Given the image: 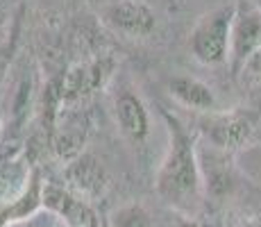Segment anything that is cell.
Wrapping results in <instances>:
<instances>
[{"mask_svg":"<svg viewBox=\"0 0 261 227\" xmlns=\"http://www.w3.org/2000/svg\"><path fill=\"white\" fill-rule=\"evenodd\" d=\"M43 207L68 227H95L91 205L57 182H43Z\"/></svg>","mask_w":261,"mask_h":227,"instance_id":"ba28073f","label":"cell"},{"mask_svg":"<svg viewBox=\"0 0 261 227\" xmlns=\"http://www.w3.org/2000/svg\"><path fill=\"white\" fill-rule=\"evenodd\" d=\"M200 134L212 148L237 155L250 148L257 136V116L248 109H218L200 118Z\"/></svg>","mask_w":261,"mask_h":227,"instance_id":"277c9868","label":"cell"},{"mask_svg":"<svg viewBox=\"0 0 261 227\" xmlns=\"http://www.w3.org/2000/svg\"><path fill=\"white\" fill-rule=\"evenodd\" d=\"M234 18V3L209 9L198 18L189 34V50L202 66H227L229 59V30Z\"/></svg>","mask_w":261,"mask_h":227,"instance_id":"3957f363","label":"cell"},{"mask_svg":"<svg viewBox=\"0 0 261 227\" xmlns=\"http://www.w3.org/2000/svg\"><path fill=\"white\" fill-rule=\"evenodd\" d=\"M107 223L109 227H154V218L145 205L129 200L109 211Z\"/></svg>","mask_w":261,"mask_h":227,"instance_id":"30bf717a","label":"cell"},{"mask_svg":"<svg viewBox=\"0 0 261 227\" xmlns=\"http://www.w3.org/2000/svg\"><path fill=\"white\" fill-rule=\"evenodd\" d=\"M225 227H261V216H252V214L234 216V218L227 220Z\"/></svg>","mask_w":261,"mask_h":227,"instance_id":"7c38bea8","label":"cell"},{"mask_svg":"<svg viewBox=\"0 0 261 227\" xmlns=\"http://www.w3.org/2000/svg\"><path fill=\"white\" fill-rule=\"evenodd\" d=\"M261 48V7L252 0L234 3V18L229 30V59L227 68L239 78L248 59Z\"/></svg>","mask_w":261,"mask_h":227,"instance_id":"5b68a950","label":"cell"},{"mask_svg":"<svg viewBox=\"0 0 261 227\" xmlns=\"http://www.w3.org/2000/svg\"><path fill=\"white\" fill-rule=\"evenodd\" d=\"M162 118L166 120L168 143L154 173V191L159 200L177 211L182 218H195L204 200L198 141L195 134L168 109H162Z\"/></svg>","mask_w":261,"mask_h":227,"instance_id":"6da1fadb","label":"cell"},{"mask_svg":"<svg viewBox=\"0 0 261 227\" xmlns=\"http://www.w3.org/2000/svg\"><path fill=\"white\" fill-rule=\"evenodd\" d=\"M241 75L248 78V80H252V82L261 84V48L248 59V64H245L243 70H241Z\"/></svg>","mask_w":261,"mask_h":227,"instance_id":"8fae6325","label":"cell"},{"mask_svg":"<svg viewBox=\"0 0 261 227\" xmlns=\"http://www.w3.org/2000/svg\"><path fill=\"white\" fill-rule=\"evenodd\" d=\"M166 89L175 103L191 109V112H198L204 116L220 109L214 87H209L204 80L193 78V75H182V73L173 75V78H168Z\"/></svg>","mask_w":261,"mask_h":227,"instance_id":"9c48e42d","label":"cell"},{"mask_svg":"<svg viewBox=\"0 0 261 227\" xmlns=\"http://www.w3.org/2000/svg\"><path fill=\"white\" fill-rule=\"evenodd\" d=\"M64 182L66 189H71L75 195H80L87 203H95L107 193L109 184V173L102 166V161L93 155H82L80 153L75 159H71V164L64 170Z\"/></svg>","mask_w":261,"mask_h":227,"instance_id":"52a82bcc","label":"cell"},{"mask_svg":"<svg viewBox=\"0 0 261 227\" xmlns=\"http://www.w3.org/2000/svg\"><path fill=\"white\" fill-rule=\"evenodd\" d=\"M102 23L114 34L143 41L157 32V12L145 0H109L102 7Z\"/></svg>","mask_w":261,"mask_h":227,"instance_id":"8992f818","label":"cell"},{"mask_svg":"<svg viewBox=\"0 0 261 227\" xmlns=\"http://www.w3.org/2000/svg\"><path fill=\"white\" fill-rule=\"evenodd\" d=\"M109 107L123 141L129 148L143 150L152 136V114L129 75H114V82L109 87Z\"/></svg>","mask_w":261,"mask_h":227,"instance_id":"7a4b0ae2","label":"cell"},{"mask_svg":"<svg viewBox=\"0 0 261 227\" xmlns=\"http://www.w3.org/2000/svg\"><path fill=\"white\" fill-rule=\"evenodd\" d=\"M179 227H198V225H195L191 218H187V220H184V223H179Z\"/></svg>","mask_w":261,"mask_h":227,"instance_id":"4fadbf2b","label":"cell"}]
</instances>
